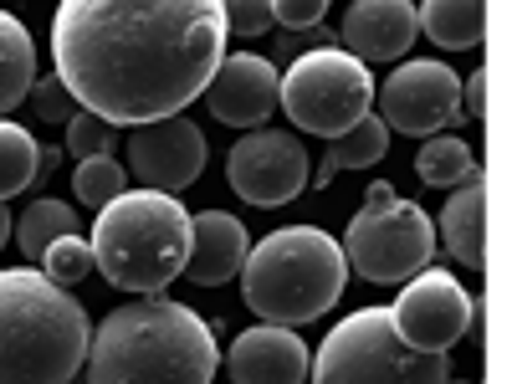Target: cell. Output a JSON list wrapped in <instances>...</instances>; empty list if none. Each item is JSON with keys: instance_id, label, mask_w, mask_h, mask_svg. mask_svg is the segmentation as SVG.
Listing matches in <instances>:
<instances>
[{"instance_id": "d6986e66", "label": "cell", "mask_w": 512, "mask_h": 384, "mask_svg": "<svg viewBox=\"0 0 512 384\" xmlns=\"http://www.w3.org/2000/svg\"><path fill=\"white\" fill-rule=\"evenodd\" d=\"M420 31L446 52H472L487 36V0H425L415 11Z\"/></svg>"}, {"instance_id": "30bf717a", "label": "cell", "mask_w": 512, "mask_h": 384, "mask_svg": "<svg viewBox=\"0 0 512 384\" xmlns=\"http://www.w3.org/2000/svg\"><path fill=\"white\" fill-rule=\"evenodd\" d=\"M379 118L384 128H395V134H436V128L456 123L461 118V77L446 67V62H400L390 72V82L379 88Z\"/></svg>"}, {"instance_id": "7c38bea8", "label": "cell", "mask_w": 512, "mask_h": 384, "mask_svg": "<svg viewBox=\"0 0 512 384\" xmlns=\"http://www.w3.org/2000/svg\"><path fill=\"white\" fill-rule=\"evenodd\" d=\"M128 169H134V180H144L149 190L180 195L205 169V134L185 113L134 123V134H128Z\"/></svg>"}, {"instance_id": "ffe728a7", "label": "cell", "mask_w": 512, "mask_h": 384, "mask_svg": "<svg viewBox=\"0 0 512 384\" xmlns=\"http://www.w3.org/2000/svg\"><path fill=\"white\" fill-rule=\"evenodd\" d=\"M31 82H36V41L11 11H0V118L21 108Z\"/></svg>"}, {"instance_id": "ac0fdd59", "label": "cell", "mask_w": 512, "mask_h": 384, "mask_svg": "<svg viewBox=\"0 0 512 384\" xmlns=\"http://www.w3.org/2000/svg\"><path fill=\"white\" fill-rule=\"evenodd\" d=\"M384 154H390V128H384V118L369 108L364 118H354L344 134H333L328 139V159L313 169V190H328L333 185V175L338 169H369V164H379Z\"/></svg>"}, {"instance_id": "e0dca14e", "label": "cell", "mask_w": 512, "mask_h": 384, "mask_svg": "<svg viewBox=\"0 0 512 384\" xmlns=\"http://www.w3.org/2000/svg\"><path fill=\"white\" fill-rule=\"evenodd\" d=\"M441 241L461 267H472V272L487 267V185H482V169H472V175L461 180V190L446 200Z\"/></svg>"}, {"instance_id": "277c9868", "label": "cell", "mask_w": 512, "mask_h": 384, "mask_svg": "<svg viewBox=\"0 0 512 384\" xmlns=\"http://www.w3.org/2000/svg\"><path fill=\"white\" fill-rule=\"evenodd\" d=\"M93 267L118 292H164L185 272L190 256V210L164 190H118L98 205L93 221Z\"/></svg>"}, {"instance_id": "ba28073f", "label": "cell", "mask_w": 512, "mask_h": 384, "mask_svg": "<svg viewBox=\"0 0 512 384\" xmlns=\"http://www.w3.org/2000/svg\"><path fill=\"white\" fill-rule=\"evenodd\" d=\"M344 262L374 287L405 282L436 262V226L415 200H364L344 236Z\"/></svg>"}, {"instance_id": "484cf974", "label": "cell", "mask_w": 512, "mask_h": 384, "mask_svg": "<svg viewBox=\"0 0 512 384\" xmlns=\"http://www.w3.org/2000/svg\"><path fill=\"white\" fill-rule=\"evenodd\" d=\"M41 272H47L52 282H62V287H72V282H82L93 272V246L82 241L77 231H67V236H57L47 251H41Z\"/></svg>"}, {"instance_id": "9a60e30c", "label": "cell", "mask_w": 512, "mask_h": 384, "mask_svg": "<svg viewBox=\"0 0 512 384\" xmlns=\"http://www.w3.org/2000/svg\"><path fill=\"white\" fill-rule=\"evenodd\" d=\"M420 36L410 0H354L344 16V41L359 62H390L405 57Z\"/></svg>"}, {"instance_id": "4fadbf2b", "label": "cell", "mask_w": 512, "mask_h": 384, "mask_svg": "<svg viewBox=\"0 0 512 384\" xmlns=\"http://www.w3.org/2000/svg\"><path fill=\"white\" fill-rule=\"evenodd\" d=\"M200 98L231 128H262L277 108V67H272V57L231 52V57H221L216 72H210Z\"/></svg>"}, {"instance_id": "8fae6325", "label": "cell", "mask_w": 512, "mask_h": 384, "mask_svg": "<svg viewBox=\"0 0 512 384\" xmlns=\"http://www.w3.org/2000/svg\"><path fill=\"white\" fill-rule=\"evenodd\" d=\"M395 328L405 344L425 349V354H451V344L472 328L477 318V303L466 297V287L451 277V272H415L405 277V292H400V303L390 308Z\"/></svg>"}, {"instance_id": "4316f807", "label": "cell", "mask_w": 512, "mask_h": 384, "mask_svg": "<svg viewBox=\"0 0 512 384\" xmlns=\"http://www.w3.org/2000/svg\"><path fill=\"white\" fill-rule=\"evenodd\" d=\"M231 36H262L272 21V0H221Z\"/></svg>"}, {"instance_id": "5b68a950", "label": "cell", "mask_w": 512, "mask_h": 384, "mask_svg": "<svg viewBox=\"0 0 512 384\" xmlns=\"http://www.w3.org/2000/svg\"><path fill=\"white\" fill-rule=\"evenodd\" d=\"M236 277L246 292V308L256 318L297 328V323L323 318L344 297L349 262H344V246L328 231L287 226V231H272L256 241Z\"/></svg>"}, {"instance_id": "7402d4cb", "label": "cell", "mask_w": 512, "mask_h": 384, "mask_svg": "<svg viewBox=\"0 0 512 384\" xmlns=\"http://www.w3.org/2000/svg\"><path fill=\"white\" fill-rule=\"evenodd\" d=\"M11 231H16V241H21V256L41 262V251H47L57 236L77 231V216H72V205H62V200H31Z\"/></svg>"}, {"instance_id": "4dcf8cb0", "label": "cell", "mask_w": 512, "mask_h": 384, "mask_svg": "<svg viewBox=\"0 0 512 384\" xmlns=\"http://www.w3.org/2000/svg\"><path fill=\"white\" fill-rule=\"evenodd\" d=\"M57 164H62V149H41V159H36V180H41V175H52Z\"/></svg>"}, {"instance_id": "cb8c5ba5", "label": "cell", "mask_w": 512, "mask_h": 384, "mask_svg": "<svg viewBox=\"0 0 512 384\" xmlns=\"http://www.w3.org/2000/svg\"><path fill=\"white\" fill-rule=\"evenodd\" d=\"M72 190H77V200L82 205H108L118 190H128V169L113 159V154H93V159H77V169H72Z\"/></svg>"}, {"instance_id": "52a82bcc", "label": "cell", "mask_w": 512, "mask_h": 384, "mask_svg": "<svg viewBox=\"0 0 512 384\" xmlns=\"http://www.w3.org/2000/svg\"><path fill=\"white\" fill-rule=\"evenodd\" d=\"M277 108H287V118L318 139L344 134L354 118L374 108L369 62H359L349 47L297 52L287 77H277Z\"/></svg>"}, {"instance_id": "3957f363", "label": "cell", "mask_w": 512, "mask_h": 384, "mask_svg": "<svg viewBox=\"0 0 512 384\" xmlns=\"http://www.w3.org/2000/svg\"><path fill=\"white\" fill-rule=\"evenodd\" d=\"M88 313L47 272H0V384H62L88 359Z\"/></svg>"}, {"instance_id": "9c48e42d", "label": "cell", "mask_w": 512, "mask_h": 384, "mask_svg": "<svg viewBox=\"0 0 512 384\" xmlns=\"http://www.w3.org/2000/svg\"><path fill=\"white\" fill-rule=\"evenodd\" d=\"M226 175L246 205H287L308 190V149L303 139L277 134V128H251L246 139L231 144Z\"/></svg>"}, {"instance_id": "5bb4252c", "label": "cell", "mask_w": 512, "mask_h": 384, "mask_svg": "<svg viewBox=\"0 0 512 384\" xmlns=\"http://www.w3.org/2000/svg\"><path fill=\"white\" fill-rule=\"evenodd\" d=\"M226 374L241 384H303L313 374L308 344L287 323H256L236 333V344L226 354Z\"/></svg>"}, {"instance_id": "603a6c76", "label": "cell", "mask_w": 512, "mask_h": 384, "mask_svg": "<svg viewBox=\"0 0 512 384\" xmlns=\"http://www.w3.org/2000/svg\"><path fill=\"white\" fill-rule=\"evenodd\" d=\"M36 159H41V144L21 123L0 118V200H11V195L36 185Z\"/></svg>"}, {"instance_id": "83f0119b", "label": "cell", "mask_w": 512, "mask_h": 384, "mask_svg": "<svg viewBox=\"0 0 512 384\" xmlns=\"http://www.w3.org/2000/svg\"><path fill=\"white\" fill-rule=\"evenodd\" d=\"M31 108H36V118H47V123H67V113H72V93H67V82L62 77H41V82H31Z\"/></svg>"}, {"instance_id": "8992f818", "label": "cell", "mask_w": 512, "mask_h": 384, "mask_svg": "<svg viewBox=\"0 0 512 384\" xmlns=\"http://www.w3.org/2000/svg\"><path fill=\"white\" fill-rule=\"evenodd\" d=\"M313 379L328 384H446L451 354H425L405 344L390 308H359L333 323L313 359Z\"/></svg>"}, {"instance_id": "44dd1931", "label": "cell", "mask_w": 512, "mask_h": 384, "mask_svg": "<svg viewBox=\"0 0 512 384\" xmlns=\"http://www.w3.org/2000/svg\"><path fill=\"white\" fill-rule=\"evenodd\" d=\"M472 169H482L472 159V149H466V139H451V134H425L420 154H415V175L420 185H431V190H446V185H461Z\"/></svg>"}, {"instance_id": "f1b7e54d", "label": "cell", "mask_w": 512, "mask_h": 384, "mask_svg": "<svg viewBox=\"0 0 512 384\" xmlns=\"http://www.w3.org/2000/svg\"><path fill=\"white\" fill-rule=\"evenodd\" d=\"M328 16V0H272V21H282L287 31L318 26Z\"/></svg>"}, {"instance_id": "f546056e", "label": "cell", "mask_w": 512, "mask_h": 384, "mask_svg": "<svg viewBox=\"0 0 512 384\" xmlns=\"http://www.w3.org/2000/svg\"><path fill=\"white\" fill-rule=\"evenodd\" d=\"M461 103L477 123L487 118V72H472V82H461Z\"/></svg>"}, {"instance_id": "d4e9b609", "label": "cell", "mask_w": 512, "mask_h": 384, "mask_svg": "<svg viewBox=\"0 0 512 384\" xmlns=\"http://www.w3.org/2000/svg\"><path fill=\"white\" fill-rule=\"evenodd\" d=\"M67 154H77V159H93V154H113V144H118V123H108L103 113H93V108H77V113H67Z\"/></svg>"}, {"instance_id": "1f68e13d", "label": "cell", "mask_w": 512, "mask_h": 384, "mask_svg": "<svg viewBox=\"0 0 512 384\" xmlns=\"http://www.w3.org/2000/svg\"><path fill=\"white\" fill-rule=\"evenodd\" d=\"M11 226H16V216L6 210V200H0V251H6V241H11Z\"/></svg>"}, {"instance_id": "7a4b0ae2", "label": "cell", "mask_w": 512, "mask_h": 384, "mask_svg": "<svg viewBox=\"0 0 512 384\" xmlns=\"http://www.w3.org/2000/svg\"><path fill=\"white\" fill-rule=\"evenodd\" d=\"M82 369H88L93 384H128V379L205 384L221 369V349L210 338L205 318H195L185 303H169L159 292H139V303H123L98 323Z\"/></svg>"}, {"instance_id": "6da1fadb", "label": "cell", "mask_w": 512, "mask_h": 384, "mask_svg": "<svg viewBox=\"0 0 512 384\" xmlns=\"http://www.w3.org/2000/svg\"><path fill=\"white\" fill-rule=\"evenodd\" d=\"M52 57L72 103L134 128L185 113L226 57L221 0H62Z\"/></svg>"}, {"instance_id": "2e32d148", "label": "cell", "mask_w": 512, "mask_h": 384, "mask_svg": "<svg viewBox=\"0 0 512 384\" xmlns=\"http://www.w3.org/2000/svg\"><path fill=\"white\" fill-rule=\"evenodd\" d=\"M246 226L231 216V210H200V216H190V256H185V272L195 287H221L241 272L246 262Z\"/></svg>"}]
</instances>
